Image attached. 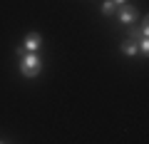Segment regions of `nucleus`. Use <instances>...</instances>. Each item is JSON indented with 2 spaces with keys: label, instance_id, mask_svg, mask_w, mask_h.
<instances>
[{
  "label": "nucleus",
  "instance_id": "1",
  "mask_svg": "<svg viewBox=\"0 0 149 144\" xmlns=\"http://www.w3.org/2000/svg\"><path fill=\"white\" fill-rule=\"evenodd\" d=\"M40 70H42V60H40L37 52L20 55V72L25 77H37V75H40Z\"/></svg>",
  "mask_w": 149,
  "mask_h": 144
},
{
  "label": "nucleus",
  "instance_id": "2",
  "mask_svg": "<svg viewBox=\"0 0 149 144\" xmlns=\"http://www.w3.org/2000/svg\"><path fill=\"white\" fill-rule=\"evenodd\" d=\"M117 20L122 22V25H132V22L137 20V8H134V5H127V3L119 5V8H117Z\"/></svg>",
  "mask_w": 149,
  "mask_h": 144
},
{
  "label": "nucleus",
  "instance_id": "3",
  "mask_svg": "<svg viewBox=\"0 0 149 144\" xmlns=\"http://www.w3.org/2000/svg\"><path fill=\"white\" fill-rule=\"evenodd\" d=\"M40 45H42L40 35H37V32H32V35H27V38H25V42H22L20 47L25 50V52H37V50H40Z\"/></svg>",
  "mask_w": 149,
  "mask_h": 144
},
{
  "label": "nucleus",
  "instance_id": "4",
  "mask_svg": "<svg viewBox=\"0 0 149 144\" xmlns=\"http://www.w3.org/2000/svg\"><path fill=\"white\" fill-rule=\"evenodd\" d=\"M134 42H137V52H142V55L149 52V40L147 38H139V40H134Z\"/></svg>",
  "mask_w": 149,
  "mask_h": 144
},
{
  "label": "nucleus",
  "instance_id": "5",
  "mask_svg": "<svg viewBox=\"0 0 149 144\" xmlns=\"http://www.w3.org/2000/svg\"><path fill=\"white\" fill-rule=\"evenodd\" d=\"M114 10H117V5H114L112 0H104V3H102V13H104V15H114Z\"/></svg>",
  "mask_w": 149,
  "mask_h": 144
},
{
  "label": "nucleus",
  "instance_id": "6",
  "mask_svg": "<svg viewBox=\"0 0 149 144\" xmlns=\"http://www.w3.org/2000/svg\"><path fill=\"white\" fill-rule=\"evenodd\" d=\"M122 52H124V55H129V57H132V55H137V42L132 40V42L122 45Z\"/></svg>",
  "mask_w": 149,
  "mask_h": 144
},
{
  "label": "nucleus",
  "instance_id": "7",
  "mask_svg": "<svg viewBox=\"0 0 149 144\" xmlns=\"http://www.w3.org/2000/svg\"><path fill=\"white\" fill-rule=\"evenodd\" d=\"M112 3H114V5H124V3H127V0H112Z\"/></svg>",
  "mask_w": 149,
  "mask_h": 144
},
{
  "label": "nucleus",
  "instance_id": "8",
  "mask_svg": "<svg viewBox=\"0 0 149 144\" xmlns=\"http://www.w3.org/2000/svg\"><path fill=\"white\" fill-rule=\"evenodd\" d=\"M0 144H5V142H0Z\"/></svg>",
  "mask_w": 149,
  "mask_h": 144
}]
</instances>
